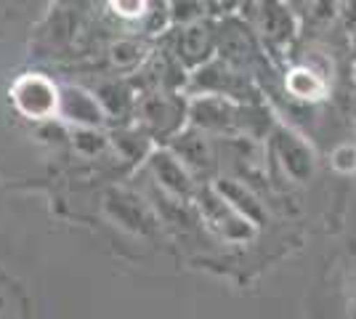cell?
I'll return each instance as SVG.
<instances>
[{
  "label": "cell",
  "instance_id": "1",
  "mask_svg": "<svg viewBox=\"0 0 356 319\" xmlns=\"http://www.w3.org/2000/svg\"><path fill=\"white\" fill-rule=\"evenodd\" d=\"M280 152H282V163L290 173V179L296 181H309L314 173V154L312 149L290 131L280 133Z\"/></svg>",
  "mask_w": 356,
  "mask_h": 319
},
{
  "label": "cell",
  "instance_id": "2",
  "mask_svg": "<svg viewBox=\"0 0 356 319\" xmlns=\"http://www.w3.org/2000/svg\"><path fill=\"white\" fill-rule=\"evenodd\" d=\"M287 91L303 101H319L327 93V83L309 67H296L287 75Z\"/></svg>",
  "mask_w": 356,
  "mask_h": 319
},
{
  "label": "cell",
  "instance_id": "3",
  "mask_svg": "<svg viewBox=\"0 0 356 319\" xmlns=\"http://www.w3.org/2000/svg\"><path fill=\"white\" fill-rule=\"evenodd\" d=\"M332 167L341 170V173H354L356 170V147L351 144H343L332 152Z\"/></svg>",
  "mask_w": 356,
  "mask_h": 319
},
{
  "label": "cell",
  "instance_id": "4",
  "mask_svg": "<svg viewBox=\"0 0 356 319\" xmlns=\"http://www.w3.org/2000/svg\"><path fill=\"white\" fill-rule=\"evenodd\" d=\"M112 8L125 16H138L147 11V3H122V0H118V3H112Z\"/></svg>",
  "mask_w": 356,
  "mask_h": 319
},
{
  "label": "cell",
  "instance_id": "5",
  "mask_svg": "<svg viewBox=\"0 0 356 319\" xmlns=\"http://www.w3.org/2000/svg\"><path fill=\"white\" fill-rule=\"evenodd\" d=\"M354 317H356V309H354Z\"/></svg>",
  "mask_w": 356,
  "mask_h": 319
}]
</instances>
